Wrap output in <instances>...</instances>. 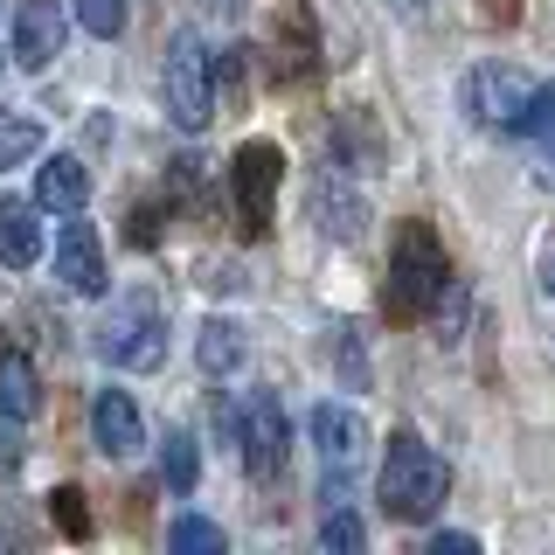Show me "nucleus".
Returning a JSON list of instances; mask_svg holds the SVG:
<instances>
[{
  "label": "nucleus",
  "instance_id": "obj_1",
  "mask_svg": "<svg viewBox=\"0 0 555 555\" xmlns=\"http://www.w3.org/2000/svg\"><path fill=\"white\" fill-rule=\"evenodd\" d=\"M451 292V264H444V243L430 236V222H403L389 243V278H382V312H389L396 326L424 320L430 306H438Z\"/></svg>",
  "mask_w": 555,
  "mask_h": 555
},
{
  "label": "nucleus",
  "instance_id": "obj_2",
  "mask_svg": "<svg viewBox=\"0 0 555 555\" xmlns=\"http://www.w3.org/2000/svg\"><path fill=\"white\" fill-rule=\"evenodd\" d=\"M444 493H451V473H444V459L430 451L416 430H396L389 451H382V507H389V520H430L444 507Z\"/></svg>",
  "mask_w": 555,
  "mask_h": 555
},
{
  "label": "nucleus",
  "instance_id": "obj_3",
  "mask_svg": "<svg viewBox=\"0 0 555 555\" xmlns=\"http://www.w3.org/2000/svg\"><path fill=\"white\" fill-rule=\"evenodd\" d=\"M160 98H167V118L181 132H202L216 118V63L195 35H173L167 42V69H160Z\"/></svg>",
  "mask_w": 555,
  "mask_h": 555
},
{
  "label": "nucleus",
  "instance_id": "obj_4",
  "mask_svg": "<svg viewBox=\"0 0 555 555\" xmlns=\"http://www.w3.org/2000/svg\"><path fill=\"white\" fill-rule=\"evenodd\" d=\"M98 354L112 361V369H160L167 361V312L139 292L112 312V320L98 326Z\"/></svg>",
  "mask_w": 555,
  "mask_h": 555
},
{
  "label": "nucleus",
  "instance_id": "obj_5",
  "mask_svg": "<svg viewBox=\"0 0 555 555\" xmlns=\"http://www.w3.org/2000/svg\"><path fill=\"white\" fill-rule=\"evenodd\" d=\"M312 444H320V459H326V500L347 507V486H354L361 459H369V424H361V410L320 403L312 410Z\"/></svg>",
  "mask_w": 555,
  "mask_h": 555
},
{
  "label": "nucleus",
  "instance_id": "obj_6",
  "mask_svg": "<svg viewBox=\"0 0 555 555\" xmlns=\"http://www.w3.org/2000/svg\"><path fill=\"white\" fill-rule=\"evenodd\" d=\"M278 173H285V153H278L271 139H243V146H236V160H230V195H236L243 236H264V230H271Z\"/></svg>",
  "mask_w": 555,
  "mask_h": 555
},
{
  "label": "nucleus",
  "instance_id": "obj_7",
  "mask_svg": "<svg viewBox=\"0 0 555 555\" xmlns=\"http://www.w3.org/2000/svg\"><path fill=\"white\" fill-rule=\"evenodd\" d=\"M230 430H236V444H243V465H250V479L285 473L292 430H285V410H278V396H243V410H230Z\"/></svg>",
  "mask_w": 555,
  "mask_h": 555
},
{
  "label": "nucleus",
  "instance_id": "obj_8",
  "mask_svg": "<svg viewBox=\"0 0 555 555\" xmlns=\"http://www.w3.org/2000/svg\"><path fill=\"white\" fill-rule=\"evenodd\" d=\"M320 22H312V8L306 0H285L278 8V22H271V77L278 83H306V77H320Z\"/></svg>",
  "mask_w": 555,
  "mask_h": 555
},
{
  "label": "nucleus",
  "instance_id": "obj_9",
  "mask_svg": "<svg viewBox=\"0 0 555 555\" xmlns=\"http://www.w3.org/2000/svg\"><path fill=\"white\" fill-rule=\"evenodd\" d=\"M534 83L520 77V69H500V63H479L473 77H465V112L479 118V126H507L514 132V118H520V104H528Z\"/></svg>",
  "mask_w": 555,
  "mask_h": 555
},
{
  "label": "nucleus",
  "instance_id": "obj_10",
  "mask_svg": "<svg viewBox=\"0 0 555 555\" xmlns=\"http://www.w3.org/2000/svg\"><path fill=\"white\" fill-rule=\"evenodd\" d=\"M56 56H63V8L56 0H22L14 8V63L49 69Z\"/></svg>",
  "mask_w": 555,
  "mask_h": 555
},
{
  "label": "nucleus",
  "instance_id": "obj_11",
  "mask_svg": "<svg viewBox=\"0 0 555 555\" xmlns=\"http://www.w3.org/2000/svg\"><path fill=\"white\" fill-rule=\"evenodd\" d=\"M56 278L77 292V299H98V292H104V250H98L91 222H63V236H56Z\"/></svg>",
  "mask_w": 555,
  "mask_h": 555
},
{
  "label": "nucleus",
  "instance_id": "obj_12",
  "mask_svg": "<svg viewBox=\"0 0 555 555\" xmlns=\"http://www.w3.org/2000/svg\"><path fill=\"white\" fill-rule=\"evenodd\" d=\"M91 438L104 459H132L139 444H146V424H139V403L126 389H98V403H91Z\"/></svg>",
  "mask_w": 555,
  "mask_h": 555
},
{
  "label": "nucleus",
  "instance_id": "obj_13",
  "mask_svg": "<svg viewBox=\"0 0 555 555\" xmlns=\"http://www.w3.org/2000/svg\"><path fill=\"white\" fill-rule=\"evenodd\" d=\"M35 257H42V222H35V202L0 195V264H8V271H28Z\"/></svg>",
  "mask_w": 555,
  "mask_h": 555
},
{
  "label": "nucleus",
  "instance_id": "obj_14",
  "mask_svg": "<svg viewBox=\"0 0 555 555\" xmlns=\"http://www.w3.org/2000/svg\"><path fill=\"white\" fill-rule=\"evenodd\" d=\"M35 202H42V208H56V216H77V208L91 202V173H83V160L56 153V160L35 173Z\"/></svg>",
  "mask_w": 555,
  "mask_h": 555
},
{
  "label": "nucleus",
  "instance_id": "obj_15",
  "mask_svg": "<svg viewBox=\"0 0 555 555\" xmlns=\"http://www.w3.org/2000/svg\"><path fill=\"white\" fill-rule=\"evenodd\" d=\"M0 410H8L14 424L42 410V375H35V361L22 347H0Z\"/></svg>",
  "mask_w": 555,
  "mask_h": 555
},
{
  "label": "nucleus",
  "instance_id": "obj_16",
  "mask_svg": "<svg viewBox=\"0 0 555 555\" xmlns=\"http://www.w3.org/2000/svg\"><path fill=\"white\" fill-rule=\"evenodd\" d=\"M320 230L340 236V243H354V236H361V195H347V188L320 181Z\"/></svg>",
  "mask_w": 555,
  "mask_h": 555
},
{
  "label": "nucleus",
  "instance_id": "obj_17",
  "mask_svg": "<svg viewBox=\"0 0 555 555\" xmlns=\"http://www.w3.org/2000/svg\"><path fill=\"white\" fill-rule=\"evenodd\" d=\"M236 361H243V326L236 320H208L202 326V369L208 375H230Z\"/></svg>",
  "mask_w": 555,
  "mask_h": 555
},
{
  "label": "nucleus",
  "instance_id": "obj_18",
  "mask_svg": "<svg viewBox=\"0 0 555 555\" xmlns=\"http://www.w3.org/2000/svg\"><path fill=\"white\" fill-rule=\"evenodd\" d=\"M160 473H167L173 493H195L202 459H195V438H188V430H167V444H160Z\"/></svg>",
  "mask_w": 555,
  "mask_h": 555
},
{
  "label": "nucleus",
  "instance_id": "obj_19",
  "mask_svg": "<svg viewBox=\"0 0 555 555\" xmlns=\"http://www.w3.org/2000/svg\"><path fill=\"white\" fill-rule=\"evenodd\" d=\"M42 153V126L22 112H0V167H14V160H35Z\"/></svg>",
  "mask_w": 555,
  "mask_h": 555
},
{
  "label": "nucleus",
  "instance_id": "obj_20",
  "mask_svg": "<svg viewBox=\"0 0 555 555\" xmlns=\"http://www.w3.org/2000/svg\"><path fill=\"white\" fill-rule=\"evenodd\" d=\"M514 132H528V139H542V146H555V83H534L528 104H520V118H514Z\"/></svg>",
  "mask_w": 555,
  "mask_h": 555
},
{
  "label": "nucleus",
  "instance_id": "obj_21",
  "mask_svg": "<svg viewBox=\"0 0 555 555\" xmlns=\"http://www.w3.org/2000/svg\"><path fill=\"white\" fill-rule=\"evenodd\" d=\"M167 542L181 548V555H216L222 548V528H216V520H202V514H181L167 528Z\"/></svg>",
  "mask_w": 555,
  "mask_h": 555
},
{
  "label": "nucleus",
  "instance_id": "obj_22",
  "mask_svg": "<svg viewBox=\"0 0 555 555\" xmlns=\"http://www.w3.org/2000/svg\"><path fill=\"white\" fill-rule=\"evenodd\" d=\"M49 514H56V528L69 542H91V507H83L77 486H56V493H49Z\"/></svg>",
  "mask_w": 555,
  "mask_h": 555
},
{
  "label": "nucleus",
  "instance_id": "obj_23",
  "mask_svg": "<svg viewBox=\"0 0 555 555\" xmlns=\"http://www.w3.org/2000/svg\"><path fill=\"white\" fill-rule=\"evenodd\" d=\"M320 548H340V555H354V548H369V528H361L347 507H326L320 520Z\"/></svg>",
  "mask_w": 555,
  "mask_h": 555
},
{
  "label": "nucleus",
  "instance_id": "obj_24",
  "mask_svg": "<svg viewBox=\"0 0 555 555\" xmlns=\"http://www.w3.org/2000/svg\"><path fill=\"white\" fill-rule=\"evenodd\" d=\"M77 22L98 35V42H112L118 28H126V0H77Z\"/></svg>",
  "mask_w": 555,
  "mask_h": 555
},
{
  "label": "nucleus",
  "instance_id": "obj_25",
  "mask_svg": "<svg viewBox=\"0 0 555 555\" xmlns=\"http://www.w3.org/2000/svg\"><path fill=\"white\" fill-rule=\"evenodd\" d=\"M479 542H473V534H438V542H430V555H473Z\"/></svg>",
  "mask_w": 555,
  "mask_h": 555
},
{
  "label": "nucleus",
  "instance_id": "obj_26",
  "mask_svg": "<svg viewBox=\"0 0 555 555\" xmlns=\"http://www.w3.org/2000/svg\"><path fill=\"white\" fill-rule=\"evenodd\" d=\"M486 22H520V0H486Z\"/></svg>",
  "mask_w": 555,
  "mask_h": 555
},
{
  "label": "nucleus",
  "instance_id": "obj_27",
  "mask_svg": "<svg viewBox=\"0 0 555 555\" xmlns=\"http://www.w3.org/2000/svg\"><path fill=\"white\" fill-rule=\"evenodd\" d=\"M396 14H403V22H424V0H396Z\"/></svg>",
  "mask_w": 555,
  "mask_h": 555
},
{
  "label": "nucleus",
  "instance_id": "obj_28",
  "mask_svg": "<svg viewBox=\"0 0 555 555\" xmlns=\"http://www.w3.org/2000/svg\"><path fill=\"white\" fill-rule=\"evenodd\" d=\"M542 292L555 299V257H542Z\"/></svg>",
  "mask_w": 555,
  "mask_h": 555
}]
</instances>
